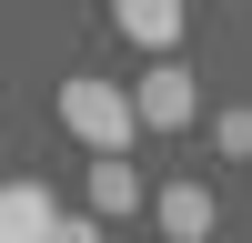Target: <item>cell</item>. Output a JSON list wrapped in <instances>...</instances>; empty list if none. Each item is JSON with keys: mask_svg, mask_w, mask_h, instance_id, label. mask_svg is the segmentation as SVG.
I'll return each instance as SVG.
<instances>
[{"mask_svg": "<svg viewBox=\"0 0 252 243\" xmlns=\"http://www.w3.org/2000/svg\"><path fill=\"white\" fill-rule=\"evenodd\" d=\"M51 112H61V132H71L91 162L131 152V132H141V101H131V81H111V71H61Z\"/></svg>", "mask_w": 252, "mask_h": 243, "instance_id": "1", "label": "cell"}, {"mask_svg": "<svg viewBox=\"0 0 252 243\" xmlns=\"http://www.w3.org/2000/svg\"><path fill=\"white\" fill-rule=\"evenodd\" d=\"M131 101H141V132H192L202 122V91H192L182 61H152V71L131 81Z\"/></svg>", "mask_w": 252, "mask_h": 243, "instance_id": "2", "label": "cell"}, {"mask_svg": "<svg viewBox=\"0 0 252 243\" xmlns=\"http://www.w3.org/2000/svg\"><path fill=\"white\" fill-rule=\"evenodd\" d=\"M51 233H61V202H51V182L10 172V182H0V243H51Z\"/></svg>", "mask_w": 252, "mask_h": 243, "instance_id": "3", "label": "cell"}, {"mask_svg": "<svg viewBox=\"0 0 252 243\" xmlns=\"http://www.w3.org/2000/svg\"><path fill=\"white\" fill-rule=\"evenodd\" d=\"M182 31H192V20H182L172 0H111V40H131V51H152V61H172Z\"/></svg>", "mask_w": 252, "mask_h": 243, "instance_id": "4", "label": "cell"}, {"mask_svg": "<svg viewBox=\"0 0 252 243\" xmlns=\"http://www.w3.org/2000/svg\"><path fill=\"white\" fill-rule=\"evenodd\" d=\"M141 202H161V193H152V182H141L131 162H121V152H111V162H91V213H101V223L141 213Z\"/></svg>", "mask_w": 252, "mask_h": 243, "instance_id": "5", "label": "cell"}, {"mask_svg": "<svg viewBox=\"0 0 252 243\" xmlns=\"http://www.w3.org/2000/svg\"><path fill=\"white\" fill-rule=\"evenodd\" d=\"M152 213H161V233H172V243H202V233H212V182H172Z\"/></svg>", "mask_w": 252, "mask_h": 243, "instance_id": "6", "label": "cell"}, {"mask_svg": "<svg viewBox=\"0 0 252 243\" xmlns=\"http://www.w3.org/2000/svg\"><path fill=\"white\" fill-rule=\"evenodd\" d=\"M212 152H232V162H252V112H212Z\"/></svg>", "mask_w": 252, "mask_h": 243, "instance_id": "7", "label": "cell"}, {"mask_svg": "<svg viewBox=\"0 0 252 243\" xmlns=\"http://www.w3.org/2000/svg\"><path fill=\"white\" fill-rule=\"evenodd\" d=\"M51 243H101V213H61V233Z\"/></svg>", "mask_w": 252, "mask_h": 243, "instance_id": "8", "label": "cell"}]
</instances>
